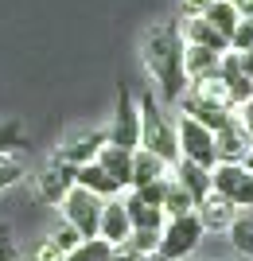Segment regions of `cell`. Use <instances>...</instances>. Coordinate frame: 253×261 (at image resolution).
Returning a JSON list of instances; mask_svg holds the SVG:
<instances>
[{"instance_id":"cell-36","label":"cell","mask_w":253,"mask_h":261,"mask_svg":"<svg viewBox=\"0 0 253 261\" xmlns=\"http://www.w3.org/2000/svg\"><path fill=\"white\" fill-rule=\"evenodd\" d=\"M242 261H245V257H242Z\"/></svg>"},{"instance_id":"cell-7","label":"cell","mask_w":253,"mask_h":261,"mask_svg":"<svg viewBox=\"0 0 253 261\" xmlns=\"http://www.w3.org/2000/svg\"><path fill=\"white\" fill-rule=\"evenodd\" d=\"M109 144L117 148H140V109H136V94L129 86L117 90V109H113V125H109Z\"/></svg>"},{"instance_id":"cell-16","label":"cell","mask_w":253,"mask_h":261,"mask_svg":"<svg viewBox=\"0 0 253 261\" xmlns=\"http://www.w3.org/2000/svg\"><path fill=\"white\" fill-rule=\"evenodd\" d=\"M74 184L78 187H86V191H94V195L101 199H113V195H121V187L113 184V175L101 168L98 160H90V164H78V172H74Z\"/></svg>"},{"instance_id":"cell-12","label":"cell","mask_w":253,"mask_h":261,"mask_svg":"<svg viewBox=\"0 0 253 261\" xmlns=\"http://www.w3.org/2000/svg\"><path fill=\"white\" fill-rule=\"evenodd\" d=\"M218 78L226 82V90H230V106L238 109L242 101L253 98V78L245 74V66H242V55L238 51H226L222 55V63H218Z\"/></svg>"},{"instance_id":"cell-10","label":"cell","mask_w":253,"mask_h":261,"mask_svg":"<svg viewBox=\"0 0 253 261\" xmlns=\"http://www.w3.org/2000/svg\"><path fill=\"white\" fill-rule=\"evenodd\" d=\"M249 148H253V137L245 133V125L238 121V113H234V117L214 133V152H218V164H242Z\"/></svg>"},{"instance_id":"cell-2","label":"cell","mask_w":253,"mask_h":261,"mask_svg":"<svg viewBox=\"0 0 253 261\" xmlns=\"http://www.w3.org/2000/svg\"><path fill=\"white\" fill-rule=\"evenodd\" d=\"M136 109H140V148L156 152L164 164L176 168L179 160V137H176V121L164 113L160 98H152V90H144L136 98Z\"/></svg>"},{"instance_id":"cell-28","label":"cell","mask_w":253,"mask_h":261,"mask_svg":"<svg viewBox=\"0 0 253 261\" xmlns=\"http://www.w3.org/2000/svg\"><path fill=\"white\" fill-rule=\"evenodd\" d=\"M160 230H164V226H160ZM160 230H132L125 246H129V250H136L140 257H152V253L160 250Z\"/></svg>"},{"instance_id":"cell-31","label":"cell","mask_w":253,"mask_h":261,"mask_svg":"<svg viewBox=\"0 0 253 261\" xmlns=\"http://www.w3.org/2000/svg\"><path fill=\"white\" fill-rule=\"evenodd\" d=\"M0 261H20V242L8 222H0Z\"/></svg>"},{"instance_id":"cell-20","label":"cell","mask_w":253,"mask_h":261,"mask_svg":"<svg viewBox=\"0 0 253 261\" xmlns=\"http://www.w3.org/2000/svg\"><path fill=\"white\" fill-rule=\"evenodd\" d=\"M183 32V43H199V47H210V51H230V39L218 35L203 16H187V23H179Z\"/></svg>"},{"instance_id":"cell-24","label":"cell","mask_w":253,"mask_h":261,"mask_svg":"<svg viewBox=\"0 0 253 261\" xmlns=\"http://www.w3.org/2000/svg\"><path fill=\"white\" fill-rule=\"evenodd\" d=\"M113 250L105 238H82L70 253H63V261H113Z\"/></svg>"},{"instance_id":"cell-29","label":"cell","mask_w":253,"mask_h":261,"mask_svg":"<svg viewBox=\"0 0 253 261\" xmlns=\"http://www.w3.org/2000/svg\"><path fill=\"white\" fill-rule=\"evenodd\" d=\"M51 242H55V246H59L63 253H70V250L78 246V242H82V234H78V230H74V226H70V222L63 218V222H59V226L51 230Z\"/></svg>"},{"instance_id":"cell-21","label":"cell","mask_w":253,"mask_h":261,"mask_svg":"<svg viewBox=\"0 0 253 261\" xmlns=\"http://www.w3.org/2000/svg\"><path fill=\"white\" fill-rule=\"evenodd\" d=\"M176 179L187 187V195L195 199V203L210 195V168H203V164H195V160H183V156H179L176 160Z\"/></svg>"},{"instance_id":"cell-9","label":"cell","mask_w":253,"mask_h":261,"mask_svg":"<svg viewBox=\"0 0 253 261\" xmlns=\"http://www.w3.org/2000/svg\"><path fill=\"white\" fill-rule=\"evenodd\" d=\"M179 106V113H187V117H195L199 125H207L210 133H218L222 125H226V121L234 117V109L230 106H222V101H210V98H203V94H199V90H183V98L176 101Z\"/></svg>"},{"instance_id":"cell-19","label":"cell","mask_w":253,"mask_h":261,"mask_svg":"<svg viewBox=\"0 0 253 261\" xmlns=\"http://www.w3.org/2000/svg\"><path fill=\"white\" fill-rule=\"evenodd\" d=\"M98 164L113 175V184L121 187V191H129V184H132V152H129V148L105 144V148L98 152Z\"/></svg>"},{"instance_id":"cell-15","label":"cell","mask_w":253,"mask_h":261,"mask_svg":"<svg viewBox=\"0 0 253 261\" xmlns=\"http://www.w3.org/2000/svg\"><path fill=\"white\" fill-rule=\"evenodd\" d=\"M195 215H199V222H203V230H226L234 222V215H238V207L210 191L207 199H199V203H195Z\"/></svg>"},{"instance_id":"cell-8","label":"cell","mask_w":253,"mask_h":261,"mask_svg":"<svg viewBox=\"0 0 253 261\" xmlns=\"http://www.w3.org/2000/svg\"><path fill=\"white\" fill-rule=\"evenodd\" d=\"M74 172H78L74 164H66L59 152H51V160L35 172V195L43 199L47 207H59L66 199V191L74 187Z\"/></svg>"},{"instance_id":"cell-14","label":"cell","mask_w":253,"mask_h":261,"mask_svg":"<svg viewBox=\"0 0 253 261\" xmlns=\"http://www.w3.org/2000/svg\"><path fill=\"white\" fill-rule=\"evenodd\" d=\"M222 55L226 51H210V47H199V43H183V70H187V82L218 74Z\"/></svg>"},{"instance_id":"cell-1","label":"cell","mask_w":253,"mask_h":261,"mask_svg":"<svg viewBox=\"0 0 253 261\" xmlns=\"http://www.w3.org/2000/svg\"><path fill=\"white\" fill-rule=\"evenodd\" d=\"M140 59H144L148 78L156 82L160 101L176 106V101L183 98V90L191 86V82H187V70H183V32H179V23L176 20L152 23V28L144 32Z\"/></svg>"},{"instance_id":"cell-6","label":"cell","mask_w":253,"mask_h":261,"mask_svg":"<svg viewBox=\"0 0 253 261\" xmlns=\"http://www.w3.org/2000/svg\"><path fill=\"white\" fill-rule=\"evenodd\" d=\"M176 137H179V156H183V160H195V164H203V168H214V164H218V152H214V133H210L207 125H199L195 117L179 113Z\"/></svg>"},{"instance_id":"cell-25","label":"cell","mask_w":253,"mask_h":261,"mask_svg":"<svg viewBox=\"0 0 253 261\" xmlns=\"http://www.w3.org/2000/svg\"><path fill=\"white\" fill-rule=\"evenodd\" d=\"M27 148V129L16 117L0 121V152H23Z\"/></svg>"},{"instance_id":"cell-32","label":"cell","mask_w":253,"mask_h":261,"mask_svg":"<svg viewBox=\"0 0 253 261\" xmlns=\"http://www.w3.org/2000/svg\"><path fill=\"white\" fill-rule=\"evenodd\" d=\"M32 261H63V250H59L51 238H43V242L32 250Z\"/></svg>"},{"instance_id":"cell-17","label":"cell","mask_w":253,"mask_h":261,"mask_svg":"<svg viewBox=\"0 0 253 261\" xmlns=\"http://www.w3.org/2000/svg\"><path fill=\"white\" fill-rule=\"evenodd\" d=\"M172 164H164L156 152L148 148H132V184L129 187H144V184H156V179H167Z\"/></svg>"},{"instance_id":"cell-5","label":"cell","mask_w":253,"mask_h":261,"mask_svg":"<svg viewBox=\"0 0 253 261\" xmlns=\"http://www.w3.org/2000/svg\"><path fill=\"white\" fill-rule=\"evenodd\" d=\"M210 191L234 207H253V172L245 164H214L210 168Z\"/></svg>"},{"instance_id":"cell-27","label":"cell","mask_w":253,"mask_h":261,"mask_svg":"<svg viewBox=\"0 0 253 261\" xmlns=\"http://www.w3.org/2000/svg\"><path fill=\"white\" fill-rule=\"evenodd\" d=\"M27 175V168H23L20 152H0V191H8V187H16Z\"/></svg>"},{"instance_id":"cell-30","label":"cell","mask_w":253,"mask_h":261,"mask_svg":"<svg viewBox=\"0 0 253 261\" xmlns=\"http://www.w3.org/2000/svg\"><path fill=\"white\" fill-rule=\"evenodd\" d=\"M230 51H253V16H242V23L234 28Z\"/></svg>"},{"instance_id":"cell-4","label":"cell","mask_w":253,"mask_h":261,"mask_svg":"<svg viewBox=\"0 0 253 261\" xmlns=\"http://www.w3.org/2000/svg\"><path fill=\"white\" fill-rule=\"evenodd\" d=\"M101 203H105L101 195H94V191H86V187L74 184L70 191H66V199L59 203V211H63V218L78 230V234H82V238H98Z\"/></svg>"},{"instance_id":"cell-35","label":"cell","mask_w":253,"mask_h":261,"mask_svg":"<svg viewBox=\"0 0 253 261\" xmlns=\"http://www.w3.org/2000/svg\"><path fill=\"white\" fill-rule=\"evenodd\" d=\"M242 164H245V168H249V172H253V148H249V152H245V160H242Z\"/></svg>"},{"instance_id":"cell-26","label":"cell","mask_w":253,"mask_h":261,"mask_svg":"<svg viewBox=\"0 0 253 261\" xmlns=\"http://www.w3.org/2000/svg\"><path fill=\"white\" fill-rule=\"evenodd\" d=\"M226 230H230L234 250L242 253L245 261H253V222H249V218H242V215H234V222H230Z\"/></svg>"},{"instance_id":"cell-34","label":"cell","mask_w":253,"mask_h":261,"mask_svg":"<svg viewBox=\"0 0 253 261\" xmlns=\"http://www.w3.org/2000/svg\"><path fill=\"white\" fill-rule=\"evenodd\" d=\"M179 8H183V16H203L210 8V0H179Z\"/></svg>"},{"instance_id":"cell-23","label":"cell","mask_w":253,"mask_h":261,"mask_svg":"<svg viewBox=\"0 0 253 261\" xmlns=\"http://www.w3.org/2000/svg\"><path fill=\"white\" fill-rule=\"evenodd\" d=\"M160 207H164L167 218L176 215H187V211H195V199L187 195V187L179 184V179H167L164 184V199H160Z\"/></svg>"},{"instance_id":"cell-11","label":"cell","mask_w":253,"mask_h":261,"mask_svg":"<svg viewBox=\"0 0 253 261\" xmlns=\"http://www.w3.org/2000/svg\"><path fill=\"white\" fill-rule=\"evenodd\" d=\"M132 234V222H129V211H125V199L113 195L101 203V222H98V238H105L109 246H125Z\"/></svg>"},{"instance_id":"cell-22","label":"cell","mask_w":253,"mask_h":261,"mask_svg":"<svg viewBox=\"0 0 253 261\" xmlns=\"http://www.w3.org/2000/svg\"><path fill=\"white\" fill-rule=\"evenodd\" d=\"M203 20H207L218 35H226V39H230L234 28L242 23V12H238V4H234V0H210V8L203 12Z\"/></svg>"},{"instance_id":"cell-33","label":"cell","mask_w":253,"mask_h":261,"mask_svg":"<svg viewBox=\"0 0 253 261\" xmlns=\"http://www.w3.org/2000/svg\"><path fill=\"white\" fill-rule=\"evenodd\" d=\"M234 113H238V121L245 125V133L253 137V98H249V101H242V106L234 109Z\"/></svg>"},{"instance_id":"cell-3","label":"cell","mask_w":253,"mask_h":261,"mask_svg":"<svg viewBox=\"0 0 253 261\" xmlns=\"http://www.w3.org/2000/svg\"><path fill=\"white\" fill-rule=\"evenodd\" d=\"M203 234H207V230H203V222H199L195 211L167 218L164 230H160V250H156V257H164V261H187L191 253L199 250Z\"/></svg>"},{"instance_id":"cell-18","label":"cell","mask_w":253,"mask_h":261,"mask_svg":"<svg viewBox=\"0 0 253 261\" xmlns=\"http://www.w3.org/2000/svg\"><path fill=\"white\" fill-rule=\"evenodd\" d=\"M125 211H129L132 230H160V226L167 222L164 207H156V203H144L136 191H129V195H125Z\"/></svg>"},{"instance_id":"cell-13","label":"cell","mask_w":253,"mask_h":261,"mask_svg":"<svg viewBox=\"0 0 253 261\" xmlns=\"http://www.w3.org/2000/svg\"><path fill=\"white\" fill-rule=\"evenodd\" d=\"M109 144V129H86V133H78V137H70V141L59 148V156H63L66 164H90V160H98V152Z\"/></svg>"}]
</instances>
